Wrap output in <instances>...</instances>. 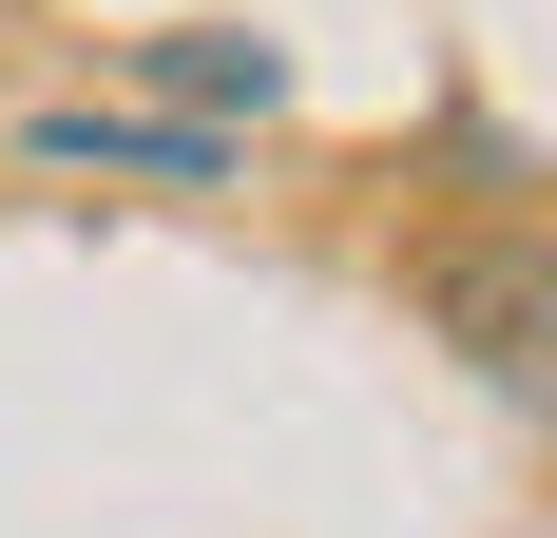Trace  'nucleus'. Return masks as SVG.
<instances>
[{
	"mask_svg": "<svg viewBox=\"0 0 557 538\" xmlns=\"http://www.w3.org/2000/svg\"><path fill=\"white\" fill-rule=\"evenodd\" d=\"M423 308H443V346L500 384V404H539V424H557V250H539V231L443 250V269H423Z\"/></svg>",
	"mask_w": 557,
	"mask_h": 538,
	"instance_id": "obj_1",
	"label": "nucleus"
},
{
	"mask_svg": "<svg viewBox=\"0 0 557 538\" xmlns=\"http://www.w3.org/2000/svg\"><path fill=\"white\" fill-rule=\"evenodd\" d=\"M39 155H58V173H154V193H212V173H231V135H193V115H97V97H58V115H39Z\"/></svg>",
	"mask_w": 557,
	"mask_h": 538,
	"instance_id": "obj_2",
	"label": "nucleus"
},
{
	"mask_svg": "<svg viewBox=\"0 0 557 538\" xmlns=\"http://www.w3.org/2000/svg\"><path fill=\"white\" fill-rule=\"evenodd\" d=\"M154 97L193 115V135H231V115H270V97H288V58H270V39H231V20H173V39H154Z\"/></svg>",
	"mask_w": 557,
	"mask_h": 538,
	"instance_id": "obj_3",
	"label": "nucleus"
}]
</instances>
